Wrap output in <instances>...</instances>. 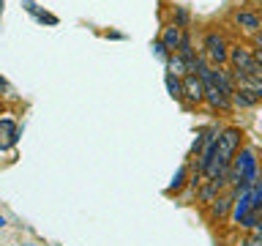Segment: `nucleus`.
Masks as SVG:
<instances>
[{"label": "nucleus", "instance_id": "f257e3e1", "mask_svg": "<svg viewBox=\"0 0 262 246\" xmlns=\"http://www.w3.org/2000/svg\"><path fill=\"white\" fill-rule=\"evenodd\" d=\"M243 148V131L237 126H224L219 134V145H216V159L210 161V167L205 170V180H213L219 172H224L232 167L235 153Z\"/></svg>", "mask_w": 262, "mask_h": 246}, {"label": "nucleus", "instance_id": "f03ea898", "mask_svg": "<svg viewBox=\"0 0 262 246\" xmlns=\"http://www.w3.org/2000/svg\"><path fill=\"white\" fill-rule=\"evenodd\" d=\"M262 175L259 172V159L257 151L251 145H243L241 151L235 153L232 159V189L229 192H237V189H251L254 180Z\"/></svg>", "mask_w": 262, "mask_h": 246}, {"label": "nucleus", "instance_id": "7ed1b4c3", "mask_svg": "<svg viewBox=\"0 0 262 246\" xmlns=\"http://www.w3.org/2000/svg\"><path fill=\"white\" fill-rule=\"evenodd\" d=\"M200 55L213 66V69L229 66V44H227L224 33H219V30H208V33H205V36H202V47H200Z\"/></svg>", "mask_w": 262, "mask_h": 246}, {"label": "nucleus", "instance_id": "20e7f679", "mask_svg": "<svg viewBox=\"0 0 262 246\" xmlns=\"http://www.w3.org/2000/svg\"><path fill=\"white\" fill-rule=\"evenodd\" d=\"M205 104V85L196 74H186L183 77V107H200Z\"/></svg>", "mask_w": 262, "mask_h": 246}, {"label": "nucleus", "instance_id": "39448f33", "mask_svg": "<svg viewBox=\"0 0 262 246\" xmlns=\"http://www.w3.org/2000/svg\"><path fill=\"white\" fill-rule=\"evenodd\" d=\"M232 22L237 30L249 33V36H257V33H262V14L251 11V8H237V11L232 14Z\"/></svg>", "mask_w": 262, "mask_h": 246}, {"label": "nucleus", "instance_id": "423d86ee", "mask_svg": "<svg viewBox=\"0 0 262 246\" xmlns=\"http://www.w3.org/2000/svg\"><path fill=\"white\" fill-rule=\"evenodd\" d=\"M229 213H232V192L219 194L216 200L208 205V219L213 221V224H224V221H229Z\"/></svg>", "mask_w": 262, "mask_h": 246}, {"label": "nucleus", "instance_id": "0eeeda50", "mask_svg": "<svg viewBox=\"0 0 262 246\" xmlns=\"http://www.w3.org/2000/svg\"><path fill=\"white\" fill-rule=\"evenodd\" d=\"M251 211V189H237L232 192V213H229V221L241 227V221L249 216Z\"/></svg>", "mask_w": 262, "mask_h": 246}, {"label": "nucleus", "instance_id": "6e6552de", "mask_svg": "<svg viewBox=\"0 0 262 246\" xmlns=\"http://www.w3.org/2000/svg\"><path fill=\"white\" fill-rule=\"evenodd\" d=\"M161 44H164V49L172 55V52H178V47H180V38H183V30L178 28L175 22L172 25H164V30H161Z\"/></svg>", "mask_w": 262, "mask_h": 246}, {"label": "nucleus", "instance_id": "1a4fd4ad", "mask_svg": "<svg viewBox=\"0 0 262 246\" xmlns=\"http://www.w3.org/2000/svg\"><path fill=\"white\" fill-rule=\"evenodd\" d=\"M16 137H19V129H16V123L11 118H0V151H6V148H11L16 142Z\"/></svg>", "mask_w": 262, "mask_h": 246}, {"label": "nucleus", "instance_id": "9d476101", "mask_svg": "<svg viewBox=\"0 0 262 246\" xmlns=\"http://www.w3.org/2000/svg\"><path fill=\"white\" fill-rule=\"evenodd\" d=\"M219 194H224V189H221L216 180H202V186L196 189V202H202L205 208H208V205L216 200Z\"/></svg>", "mask_w": 262, "mask_h": 246}, {"label": "nucleus", "instance_id": "9b49d317", "mask_svg": "<svg viewBox=\"0 0 262 246\" xmlns=\"http://www.w3.org/2000/svg\"><path fill=\"white\" fill-rule=\"evenodd\" d=\"M188 175H191V164H188V159L180 164V170L175 172V178H172V183L167 186V194L172 197V194H180L183 189L188 186Z\"/></svg>", "mask_w": 262, "mask_h": 246}, {"label": "nucleus", "instance_id": "f8f14e48", "mask_svg": "<svg viewBox=\"0 0 262 246\" xmlns=\"http://www.w3.org/2000/svg\"><path fill=\"white\" fill-rule=\"evenodd\" d=\"M164 85H167L169 96L175 98V101L183 104V77H175L172 71H167V74H164Z\"/></svg>", "mask_w": 262, "mask_h": 246}, {"label": "nucleus", "instance_id": "ddd939ff", "mask_svg": "<svg viewBox=\"0 0 262 246\" xmlns=\"http://www.w3.org/2000/svg\"><path fill=\"white\" fill-rule=\"evenodd\" d=\"M235 82H237V88H246L257 101H262V79L259 77H237Z\"/></svg>", "mask_w": 262, "mask_h": 246}, {"label": "nucleus", "instance_id": "4468645a", "mask_svg": "<svg viewBox=\"0 0 262 246\" xmlns=\"http://www.w3.org/2000/svg\"><path fill=\"white\" fill-rule=\"evenodd\" d=\"M259 101L254 98L246 88H237L235 93H232V107H241V110H251V107H257Z\"/></svg>", "mask_w": 262, "mask_h": 246}, {"label": "nucleus", "instance_id": "2eb2a0df", "mask_svg": "<svg viewBox=\"0 0 262 246\" xmlns=\"http://www.w3.org/2000/svg\"><path fill=\"white\" fill-rule=\"evenodd\" d=\"M167 71H172L175 77H186V74H188L186 60H183V57H180L178 52H172V55L167 57Z\"/></svg>", "mask_w": 262, "mask_h": 246}, {"label": "nucleus", "instance_id": "dca6fc26", "mask_svg": "<svg viewBox=\"0 0 262 246\" xmlns=\"http://www.w3.org/2000/svg\"><path fill=\"white\" fill-rule=\"evenodd\" d=\"M241 227H243V230H249V233H254V230H262V213L251 208V211H249V216L241 221Z\"/></svg>", "mask_w": 262, "mask_h": 246}, {"label": "nucleus", "instance_id": "f3484780", "mask_svg": "<svg viewBox=\"0 0 262 246\" xmlns=\"http://www.w3.org/2000/svg\"><path fill=\"white\" fill-rule=\"evenodd\" d=\"M178 25L180 30H188V22H191V14H188L186 6H175V19H172Z\"/></svg>", "mask_w": 262, "mask_h": 246}, {"label": "nucleus", "instance_id": "a211bd4d", "mask_svg": "<svg viewBox=\"0 0 262 246\" xmlns=\"http://www.w3.org/2000/svg\"><path fill=\"white\" fill-rule=\"evenodd\" d=\"M251 208L262 213V175L254 180V186H251Z\"/></svg>", "mask_w": 262, "mask_h": 246}, {"label": "nucleus", "instance_id": "6ab92c4d", "mask_svg": "<svg viewBox=\"0 0 262 246\" xmlns=\"http://www.w3.org/2000/svg\"><path fill=\"white\" fill-rule=\"evenodd\" d=\"M202 148H205V134L200 129V131H196V137H194V142H191V151H188V161H194L196 156L202 153Z\"/></svg>", "mask_w": 262, "mask_h": 246}, {"label": "nucleus", "instance_id": "aec40b11", "mask_svg": "<svg viewBox=\"0 0 262 246\" xmlns=\"http://www.w3.org/2000/svg\"><path fill=\"white\" fill-rule=\"evenodd\" d=\"M237 246H262V230H254V233H249Z\"/></svg>", "mask_w": 262, "mask_h": 246}, {"label": "nucleus", "instance_id": "412c9836", "mask_svg": "<svg viewBox=\"0 0 262 246\" xmlns=\"http://www.w3.org/2000/svg\"><path fill=\"white\" fill-rule=\"evenodd\" d=\"M153 52L159 55V57H161L164 63H167V57H169V52H167V49H164V44H161V38H156V41H153Z\"/></svg>", "mask_w": 262, "mask_h": 246}, {"label": "nucleus", "instance_id": "4be33fe9", "mask_svg": "<svg viewBox=\"0 0 262 246\" xmlns=\"http://www.w3.org/2000/svg\"><path fill=\"white\" fill-rule=\"evenodd\" d=\"M251 47H254V49H262V33H257V36H251Z\"/></svg>", "mask_w": 262, "mask_h": 246}, {"label": "nucleus", "instance_id": "5701e85b", "mask_svg": "<svg viewBox=\"0 0 262 246\" xmlns=\"http://www.w3.org/2000/svg\"><path fill=\"white\" fill-rule=\"evenodd\" d=\"M0 90H11V85H8V82H6L3 77H0Z\"/></svg>", "mask_w": 262, "mask_h": 246}, {"label": "nucleus", "instance_id": "b1692460", "mask_svg": "<svg viewBox=\"0 0 262 246\" xmlns=\"http://www.w3.org/2000/svg\"><path fill=\"white\" fill-rule=\"evenodd\" d=\"M254 57H257V63L262 66V49H254Z\"/></svg>", "mask_w": 262, "mask_h": 246}, {"label": "nucleus", "instance_id": "393cba45", "mask_svg": "<svg viewBox=\"0 0 262 246\" xmlns=\"http://www.w3.org/2000/svg\"><path fill=\"white\" fill-rule=\"evenodd\" d=\"M0 227H6V219L3 216H0Z\"/></svg>", "mask_w": 262, "mask_h": 246}]
</instances>
